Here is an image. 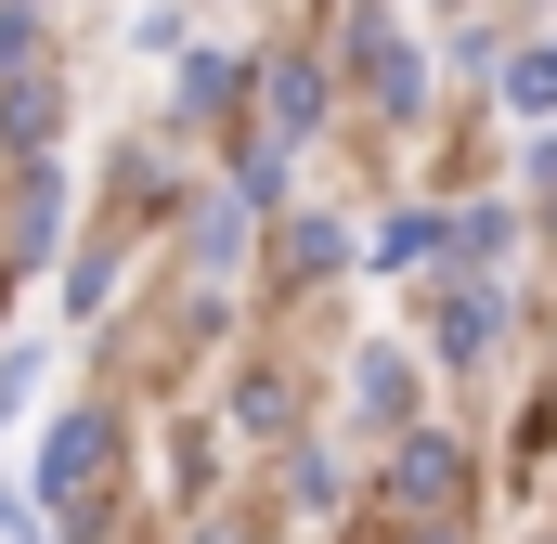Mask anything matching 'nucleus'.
Returning a JSON list of instances; mask_svg holds the SVG:
<instances>
[{
    "label": "nucleus",
    "instance_id": "obj_8",
    "mask_svg": "<svg viewBox=\"0 0 557 544\" xmlns=\"http://www.w3.org/2000/svg\"><path fill=\"white\" fill-rule=\"evenodd\" d=\"M324 118V78L311 65H273V131H311Z\"/></svg>",
    "mask_w": 557,
    "mask_h": 544
},
{
    "label": "nucleus",
    "instance_id": "obj_1",
    "mask_svg": "<svg viewBox=\"0 0 557 544\" xmlns=\"http://www.w3.org/2000/svg\"><path fill=\"white\" fill-rule=\"evenodd\" d=\"M104 454H117V415H52V441H39V493H52V506H78V493H91V480H104Z\"/></svg>",
    "mask_w": 557,
    "mask_h": 544
},
{
    "label": "nucleus",
    "instance_id": "obj_9",
    "mask_svg": "<svg viewBox=\"0 0 557 544\" xmlns=\"http://www.w3.org/2000/svg\"><path fill=\"white\" fill-rule=\"evenodd\" d=\"M221 91H234V65H221V52H195V65H182V118H208Z\"/></svg>",
    "mask_w": 557,
    "mask_h": 544
},
{
    "label": "nucleus",
    "instance_id": "obj_2",
    "mask_svg": "<svg viewBox=\"0 0 557 544\" xmlns=\"http://www.w3.org/2000/svg\"><path fill=\"white\" fill-rule=\"evenodd\" d=\"M389 506H403V519H467L454 441H403V467H389Z\"/></svg>",
    "mask_w": 557,
    "mask_h": 544
},
{
    "label": "nucleus",
    "instance_id": "obj_3",
    "mask_svg": "<svg viewBox=\"0 0 557 544\" xmlns=\"http://www.w3.org/2000/svg\"><path fill=\"white\" fill-rule=\"evenodd\" d=\"M350 65H363V91H376L389 118H416L428 65H416V52H403V26H376V13H363V26H350Z\"/></svg>",
    "mask_w": 557,
    "mask_h": 544
},
{
    "label": "nucleus",
    "instance_id": "obj_10",
    "mask_svg": "<svg viewBox=\"0 0 557 544\" xmlns=\"http://www.w3.org/2000/svg\"><path fill=\"white\" fill-rule=\"evenodd\" d=\"M0 519H13V506H0Z\"/></svg>",
    "mask_w": 557,
    "mask_h": 544
},
{
    "label": "nucleus",
    "instance_id": "obj_7",
    "mask_svg": "<svg viewBox=\"0 0 557 544\" xmlns=\"http://www.w3.org/2000/svg\"><path fill=\"white\" fill-rule=\"evenodd\" d=\"M403 403H416V390H403V350H363V415L403 428Z\"/></svg>",
    "mask_w": 557,
    "mask_h": 544
},
{
    "label": "nucleus",
    "instance_id": "obj_5",
    "mask_svg": "<svg viewBox=\"0 0 557 544\" xmlns=\"http://www.w3.org/2000/svg\"><path fill=\"white\" fill-rule=\"evenodd\" d=\"M441 247H454V221H428V208H403V221L376 234V272H428Z\"/></svg>",
    "mask_w": 557,
    "mask_h": 544
},
{
    "label": "nucleus",
    "instance_id": "obj_4",
    "mask_svg": "<svg viewBox=\"0 0 557 544\" xmlns=\"http://www.w3.org/2000/svg\"><path fill=\"white\" fill-rule=\"evenodd\" d=\"M493 337H506V298H493V285H454V298H441V350H454V363H480Z\"/></svg>",
    "mask_w": 557,
    "mask_h": 544
},
{
    "label": "nucleus",
    "instance_id": "obj_6",
    "mask_svg": "<svg viewBox=\"0 0 557 544\" xmlns=\"http://www.w3.org/2000/svg\"><path fill=\"white\" fill-rule=\"evenodd\" d=\"M506 104H519V118H557V39H545V52H519V65H506Z\"/></svg>",
    "mask_w": 557,
    "mask_h": 544
}]
</instances>
